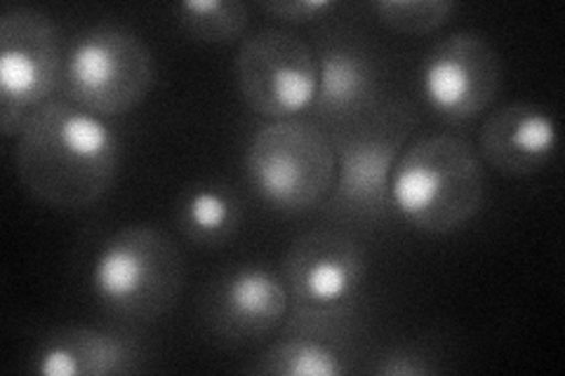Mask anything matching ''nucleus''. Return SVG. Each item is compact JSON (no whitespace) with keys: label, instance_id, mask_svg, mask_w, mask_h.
<instances>
[{"label":"nucleus","instance_id":"11","mask_svg":"<svg viewBox=\"0 0 565 376\" xmlns=\"http://www.w3.org/2000/svg\"><path fill=\"white\" fill-rule=\"evenodd\" d=\"M313 35L318 85L309 106V120L330 132L373 114L386 101L382 71L375 52L356 31L323 24Z\"/></svg>","mask_w":565,"mask_h":376},{"label":"nucleus","instance_id":"20","mask_svg":"<svg viewBox=\"0 0 565 376\" xmlns=\"http://www.w3.org/2000/svg\"><path fill=\"white\" fill-rule=\"evenodd\" d=\"M264 12L282 24L302 26V24H323L340 6L332 0H269L259 6Z\"/></svg>","mask_w":565,"mask_h":376},{"label":"nucleus","instance_id":"14","mask_svg":"<svg viewBox=\"0 0 565 376\" xmlns=\"http://www.w3.org/2000/svg\"><path fill=\"white\" fill-rule=\"evenodd\" d=\"M558 151L556 122L537 104L514 101L492 111L479 132V155L507 176L542 172Z\"/></svg>","mask_w":565,"mask_h":376},{"label":"nucleus","instance_id":"4","mask_svg":"<svg viewBox=\"0 0 565 376\" xmlns=\"http://www.w3.org/2000/svg\"><path fill=\"white\" fill-rule=\"evenodd\" d=\"M290 311L282 325L353 330L367 288L365 247L344 226L297 236L280 264Z\"/></svg>","mask_w":565,"mask_h":376},{"label":"nucleus","instance_id":"5","mask_svg":"<svg viewBox=\"0 0 565 376\" xmlns=\"http://www.w3.org/2000/svg\"><path fill=\"white\" fill-rule=\"evenodd\" d=\"M184 259L163 230L126 226L106 238L90 266L97 307L118 325L141 327L161 320L180 301Z\"/></svg>","mask_w":565,"mask_h":376},{"label":"nucleus","instance_id":"9","mask_svg":"<svg viewBox=\"0 0 565 376\" xmlns=\"http://www.w3.org/2000/svg\"><path fill=\"white\" fill-rule=\"evenodd\" d=\"M419 85L424 101L440 120L465 125L486 114L498 99L502 62L486 35L455 31L429 50Z\"/></svg>","mask_w":565,"mask_h":376},{"label":"nucleus","instance_id":"18","mask_svg":"<svg viewBox=\"0 0 565 376\" xmlns=\"http://www.w3.org/2000/svg\"><path fill=\"white\" fill-rule=\"evenodd\" d=\"M370 8L386 29L403 35H429L457 12L452 0H377Z\"/></svg>","mask_w":565,"mask_h":376},{"label":"nucleus","instance_id":"13","mask_svg":"<svg viewBox=\"0 0 565 376\" xmlns=\"http://www.w3.org/2000/svg\"><path fill=\"white\" fill-rule=\"evenodd\" d=\"M147 367L137 327L71 325L43 334L31 353V372L43 376H122Z\"/></svg>","mask_w":565,"mask_h":376},{"label":"nucleus","instance_id":"6","mask_svg":"<svg viewBox=\"0 0 565 376\" xmlns=\"http://www.w3.org/2000/svg\"><path fill=\"white\" fill-rule=\"evenodd\" d=\"M247 186L282 214L321 207L332 191L338 160L330 135L309 118H280L259 125L243 158Z\"/></svg>","mask_w":565,"mask_h":376},{"label":"nucleus","instance_id":"1","mask_svg":"<svg viewBox=\"0 0 565 376\" xmlns=\"http://www.w3.org/2000/svg\"><path fill=\"white\" fill-rule=\"evenodd\" d=\"M14 168L35 201L81 212L114 189L120 141L99 116L60 95L31 109L17 137Z\"/></svg>","mask_w":565,"mask_h":376},{"label":"nucleus","instance_id":"17","mask_svg":"<svg viewBox=\"0 0 565 376\" xmlns=\"http://www.w3.org/2000/svg\"><path fill=\"white\" fill-rule=\"evenodd\" d=\"M180 29L193 41L226 45L236 43L250 22V10L238 0H184L174 8Z\"/></svg>","mask_w":565,"mask_h":376},{"label":"nucleus","instance_id":"7","mask_svg":"<svg viewBox=\"0 0 565 376\" xmlns=\"http://www.w3.org/2000/svg\"><path fill=\"white\" fill-rule=\"evenodd\" d=\"M156 83V62L132 31L97 24L66 47L60 93L99 118L122 116L145 101Z\"/></svg>","mask_w":565,"mask_h":376},{"label":"nucleus","instance_id":"2","mask_svg":"<svg viewBox=\"0 0 565 376\" xmlns=\"http://www.w3.org/2000/svg\"><path fill=\"white\" fill-rule=\"evenodd\" d=\"M417 128L411 101L386 99L373 114L330 130L338 160L332 191L321 212L334 224L382 226L392 217L388 186L398 158Z\"/></svg>","mask_w":565,"mask_h":376},{"label":"nucleus","instance_id":"8","mask_svg":"<svg viewBox=\"0 0 565 376\" xmlns=\"http://www.w3.org/2000/svg\"><path fill=\"white\" fill-rule=\"evenodd\" d=\"M236 83L243 101L269 120L309 111L318 85L311 43L288 29H259L236 55Z\"/></svg>","mask_w":565,"mask_h":376},{"label":"nucleus","instance_id":"19","mask_svg":"<svg viewBox=\"0 0 565 376\" xmlns=\"http://www.w3.org/2000/svg\"><path fill=\"white\" fill-rule=\"evenodd\" d=\"M359 369L373 376H429L444 372V357L434 344L417 339V342H398L375 351Z\"/></svg>","mask_w":565,"mask_h":376},{"label":"nucleus","instance_id":"15","mask_svg":"<svg viewBox=\"0 0 565 376\" xmlns=\"http://www.w3.org/2000/svg\"><path fill=\"white\" fill-rule=\"evenodd\" d=\"M282 336L247 367L264 376H347L359 369L353 330L282 325Z\"/></svg>","mask_w":565,"mask_h":376},{"label":"nucleus","instance_id":"10","mask_svg":"<svg viewBox=\"0 0 565 376\" xmlns=\"http://www.w3.org/2000/svg\"><path fill=\"white\" fill-rule=\"evenodd\" d=\"M290 311L280 273L262 264H238L210 282L201 299V320L224 348L257 346L282 327Z\"/></svg>","mask_w":565,"mask_h":376},{"label":"nucleus","instance_id":"12","mask_svg":"<svg viewBox=\"0 0 565 376\" xmlns=\"http://www.w3.org/2000/svg\"><path fill=\"white\" fill-rule=\"evenodd\" d=\"M66 50L43 10L17 6L0 14V104L31 111L57 97Z\"/></svg>","mask_w":565,"mask_h":376},{"label":"nucleus","instance_id":"16","mask_svg":"<svg viewBox=\"0 0 565 376\" xmlns=\"http://www.w3.org/2000/svg\"><path fill=\"white\" fill-rule=\"evenodd\" d=\"M245 219L241 193L226 182L189 184L177 201V228L193 247L220 249L232 243Z\"/></svg>","mask_w":565,"mask_h":376},{"label":"nucleus","instance_id":"3","mask_svg":"<svg viewBox=\"0 0 565 376\" xmlns=\"http://www.w3.org/2000/svg\"><path fill=\"white\" fill-rule=\"evenodd\" d=\"M392 212L431 236L465 228L486 201V170L467 139L419 137L405 147L388 186Z\"/></svg>","mask_w":565,"mask_h":376}]
</instances>
